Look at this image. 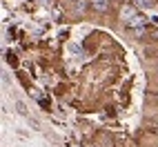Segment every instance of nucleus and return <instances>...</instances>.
<instances>
[{
    "label": "nucleus",
    "mask_w": 158,
    "mask_h": 147,
    "mask_svg": "<svg viewBox=\"0 0 158 147\" xmlns=\"http://www.w3.org/2000/svg\"><path fill=\"white\" fill-rule=\"evenodd\" d=\"M127 27H129V29H134V36H138V38H140V36L145 34V27H147V18L138 14L136 18H131L129 23H127Z\"/></svg>",
    "instance_id": "1"
},
{
    "label": "nucleus",
    "mask_w": 158,
    "mask_h": 147,
    "mask_svg": "<svg viewBox=\"0 0 158 147\" xmlns=\"http://www.w3.org/2000/svg\"><path fill=\"white\" fill-rule=\"evenodd\" d=\"M136 16H138V11H136L134 5H125V7L120 9V20H123V23H129V20L136 18Z\"/></svg>",
    "instance_id": "2"
},
{
    "label": "nucleus",
    "mask_w": 158,
    "mask_h": 147,
    "mask_svg": "<svg viewBox=\"0 0 158 147\" xmlns=\"http://www.w3.org/2000/svg\"><path fill=\"white\" fill-rule=\"evenodd\" d=\"M91 9L94 11H107L109 9V0H91Z\"/></svg>",
    "instance_id": "3"
},
{
    "label": "nucleus",
    "mask_w": 158,
    "mask_h": 147,
    "mask_svg": "<svg viewBox=\"0 0 158 147\" xmlns=\"http://www.w3.org/2000/svg\"><path fill=\"white\" fill-rule=\"evenodd\" d=\"M76 11L78 14H82V11H87V7H91V0H76Z\"/></svg>",
    "instance_id": "4"
},
{
    "label": "nucleus",
    "mask_w": 158,
    "mask_h": 147,
    "mask_svg": "<svg viewBox=\"0 0 158 147\" xmlns=\"http://www.w3.org/2000/svg\"><path fill=\"white\" fill-rule=\"evenodd\" d=\"M16 107H18V111L23 114V116H27V114H29V111H27V105H25V103H18Z\"/></svg>",
    "instance_id": "5"
},
{
    "label": "nucleus",
    "mask_w": 158,
    "mask_h": 147,
    "mask_svg": "<svg viewBox=\"0 0 158 147\" xmlns=\"http://www.w3.org/2000/svg\"><path fill=\"white\" fill-rule=\"evenodd\" d=\"M152 38H156V40H158V31H152Z\"/></svg>",
    "instance_id": "6"
}]
</instances>
